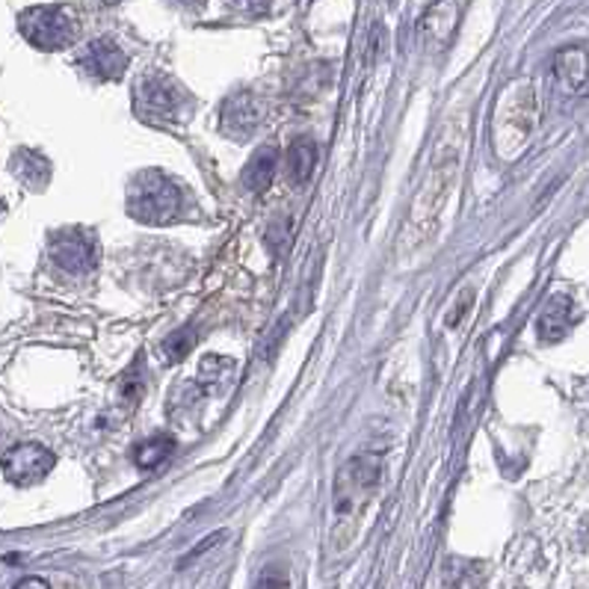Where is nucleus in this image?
<instances>
[{
	"label": "nucleus",
	"instance_id": "nucleus-13",
	"mask_svg": "<svg viewBox=\"0 0 589 589\" xmlns=\"http://www.w3.org/2000/svg\"><path fill=\"white\" fill-rule=\"evenodd\" d=\"M314 166H318V145H314V140H309V136L293 140L288 155H285V175H288V181L293 187L309 184L311 175H314Z\"/></svg>",
	"mask_w": 589,
	"mask_h": 589
},
{
	"label": "nucleus",
	"instance_id": "nucleus-23",
	"mask_svg": "<svg viewBox=\"0 0 589 589\" xmlns=\"http://www.w3.org/2000/svg\"><path fill=\"white\" fill-rule=\"evenodd\" d=\"M98 7H113V3H119V0H96Z\"/></svg>",
	"mask_w": 589,
	"mask_h": 589
},
{
	"label": "nucleus",
	"instance_id": "nucleus-21",
	"mask_svg": "<svg viewBox=\"0 0 589 589\" xmlns=\"http://www.w3.org/2000/svg\"><path fill=\"white\" fill-rule=\"evenodd\" d=\"M12 589H51V584L45 578H24V580H19Z\"/></svg>",
	"mask_w": 589,
	"mask_h": 589
},
{
	"label": "nucleus",
	"instance_id": "nucleus-10",
	"mask_svg": "<svg viewBox=\"0 0 589 589\" xmlns=\"http://www.w3.org/2000/svg\"><path fill=\"white\" fill-rule=\"evenodd\" d=\"M575 320H578V309H575L571 297L557 293V297H551L545 302V309H542L540 320H536V332H540L542 341H560L575 326Z\"/></svg>",
	"mask_w": 589,
	"mask_h": 589
},
{
	"label": "nucleus",
	"instance_id": "nucleus-4",
	"mask_svg": "<svg viewBox=\"0 0 589 589\" xmlns=\"http://www.w3.org/2000/svg\"><path fill=\"white\" fill-rule=\"evenodd\" d=\"M21 36L40 51H63L75 45L80 33L78 12L66 3H42L19 15Z\"/></svg>",
	"mask_w": 589,
	"mask_h": 589
},
{
	"label": "nucleus",
	"instance_id": "nucleus-20",
	"mask_svg": "<svg viewBox=\"0 0 589 589\" xmlns=\"http://www.w3.org/2000/svg\"><path fill=\"white\" fill-rule=\"evenodd\" d=\"M255 589H288V580L281 578V575H264Z\"/></svg>",
	"mask_w": 589,
	"mask_h": 589
},
{
	"label": "nucleus",
	"instance_id": "nucleus-19",
	"mask_svg": "<svg viewBox=\"0 0 589 589\" xmlns=\"http://www.w3.org/2000/svg\"><path fill=\"white\" fill-rule=\"evenodd\" d=\"M465 575L459 580H456L454 587L456 589H484V575H477V563H465L463 566Z\"/></svg>",
	"mask_w": 589,
	"mask_h": 589
},
{
	"label": "nucleus",
	"instance_id": "nucleus-17",
	"mask_svg": "<svg viewBox=\"0 0 589 589\" xmlns=\"http://www.w3.org/2000/svg\"><path fill=\"white\" fill-rule=\"evenodd\" d=\"M225 3H229V10L246 15V19H262L273 7V0H225Z\"/></svg>",
	"mask_w": 589,
	"mask_h": 589
},
{
	"label": "nucleus",
	"instance_id": "nucleus-2",
	"mask_svg": "<svg viewBox=\"0 0 589 589\" xmlns=\"http://www.w3.org/2000/svg\"><path fill=\"white\" fill-rule=\"evenodd\" d=\"M382 486V459L379 456H353L335 477L332 501L338 524H356L377 498Z\"/></svg>",
	"mask_w": 589,
	"mask_h": 589
},
{
	"label": "nucleus",
	"instance_id": "nucleus-7",
	"mask_svg": "<svg viewBox=\"0 0 589 589\" xmlns=\"http://www.w3.org/2000/svg\"><path fill=\"white\" fill-rule=\"evenodd\" d=\"M54 454L48 447L36 445V442H27V445L10 447L3 459H0V468H3V477L15 486H36L42 484L45 477L54 468Z\"/></svg>",
	"mask_w": 589,
	"mask_h": 589
},
{
	"label": "nucleus",
	"instance_id": "nucleus-3",
	"mask_svg": "<svg viewBox=\"0 0 589 589\" xmlns=\"http://www.w3.org/2000/svg\"><path fill=\"white\" fill-rule=\"evenodd\" d=\"M184 208L181 187L160 169H145L127 187V213L148 225L173 223Z\"/></svg>",
	"mask_w": 589,
	"mask_h": 589
},
{
	"label": "nucleus",
	"instance_id": "nucleus-18",
	"mask_svg": "<svg viewBox=\"0 0 589 589\" xmlns=\"http://www.w3.org/2000/svg\"><path fill=\"white\" fill-rule=\"evenodd\" d=\"M190 347H193V335H190L187 329H184V332H175L173 338L164 344L166 356L173 358V362H178V358L187 356V353H190Z\"/></svg>",
	"mask_w": 589,
	"mask_h": 589
},
{
	"label": "nucleus",
	"instance_id": "nucleus-22",
	"mask_svg": "<svg viewBox=\"0 0 589 589\" xmlns=\"http://www.w3.org/2000/svg\"><path fill=\"white\" fill-rule=\"evenodd\" d=\"M173 3H178V7H187V10H202L208 0H173Z\"/></svg>",
	"mask_w": 589,
	"mask_h": 589
},
{
	"label": "nucleus",
	"instance_id": "nucleus-11",
	"mask_svg": "<svg viewBox=\"0 0 589 589\" xmlns=\"http://www.w3.org/2000/svg\"><path fill=\"white\" fill-rule=\"evenodd\" d=\"M12 175L30 190H45L51 181V160L36 148H19L10 160Z\"/></svg>",
	"mask_w": 589,
	"mask_h": 589
},
{
	"label": "nucleus",
	"instance_id": "nucleus-9",
	"mask_svg": "<svg viewBox=\"0 0 589 589\" xmlns=\"http://www.w3.org/2000/svg\"><path fill=\"white\" fill-rule=\"evenodd\" d=\"M78 66L96 80H116L125 75L127 54L113 40H92L78 54Z\"/></svg>",
	"mask_w": 589,
	"mask_h": 589
},
{
	"label": "nucleus",
	"instance_id": "nucleus-1",
	"mask_svg": "<svg viewBox=\"0 0 589 589\" xmlns=\"http://www.w3.org/2000/svg\"><path fill=\"white\" fill-rule=\"evenodd\" d=\"M190 110H193V98L164 71H148L134 84V113L148 125H184Z\"/></svg>",
	"mask_w": 589,
	"mask_h": 589
},
{
	"label": "nucleus",
	"instance_id": "nucleus-16",
	"mask_svg": "<svg viewBox=\"0 0 589 589\" xmlns=\"http://www.w3.org/2000/svg\"><path fill=\"white\" fill-rule=\"evenodd\" d=\"M143 362H134V365L127 367V374L122 377V397H125L127 403H136L140 394H143Z\"/></svg>",
	"mask_w": 589,
	"mask_h": 589
},
{
	"label": "nucleus",
	"instance_id": "nucleus-6",
	"mask_svg": "<svg viewBox=\"0 0 589 589\" xmlns=\"http://www.w3.org/2000/svg\"><path fill=\"white\" fill-rule=\"evenodd\" d=\"M51 262L57 264L59 270L71 273V276H87L98 267V241L96 234L80 225L71 229H59L51 237Z\"/></svg>",
	"mask_w": 589,
	"mask_h": 589
},
{
	"label": "nucleus",
	"instance_id": "nucleus-5",
	"mask_svg": "<svg viewBox=\"0 0 589 589\" xmlns=\"http://www.w3.org/2000/svg\"><path fill=\"white\" fill-rule=\"evenodd\" d=\"M533 131V96L531 89L522 87V96L515 101H503L498 104V116H494V152L507 160L519 155L527 143Z\"/></svg>",
	"mask_w": 589,
	"mask_h": 589
},
{
	"label": "nucleus",
	"instance_id": "nucleus-12",
	"mask_svg": "<svg viewBox=\"0 0 589 589\" xmlns=\"http://www.w3.org/2000/svg\"><path fill=\"white\" fill-rule=\"evenodd\" d=\"M276 169H279V148H273V145L258 148V152L249 157L246 169H243V175H241L243 187H246L249 193H267Z\"/></svg>",
	"mask_w": 589,
	"mask_h": 589
},
{
	"label": "nucleus",
	"instance_id": "nucleus-15",
	"mask_svg": "<svg viewBox=\"0 0 589 589\" xmlns=\"http://www.w3.org/2000/svg\"><path fill=\"white\" fill-rule=\"evenodd\" d=\"M175 451V442L169 438V435H152L148 442H143V445L136 447V465L140 468H157V465L164 463L166 456Z\"/></svg>",
	"mask_w": 589,
	"mask_h": 589
},
{
	"label": "nucleus",
	"instance_id": "nucleus-8",
	"mask_svg": "<svg viewBox=\"0 0 589 589\" xmlns=\"http://www.w3.org/2000/svg\"><path fill=\"white\" fill-rule=\"evenodd\" d=\"M264 122V107L252 92H234L225 98L223 110H220V127L225 136L232 140H249Z\"/></svg>",
	"mask_w": 589,
	"mask_h": 589
},
{
	"label": "nucleus",
	"instance_id": "nucleus-14",
	"mask_svg": "<svg viewBox=\"0 0 589 589\" xmlns=\"http://www.w3.org/2000/svg\"><path fill=\"white\" fill-rule=\"evenodd\" d=\"M554 68H557V78H560L569 89H580L589 78V59L580 48L560 51V54H557V63H554Z\"/></svg>",
	"mask_w": 589,
	"mask_h": 589
}]
</instances>
